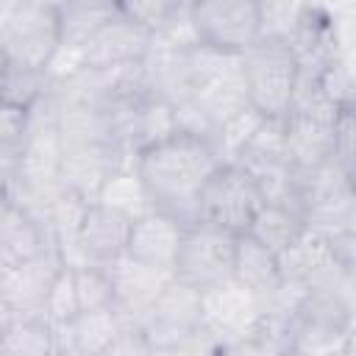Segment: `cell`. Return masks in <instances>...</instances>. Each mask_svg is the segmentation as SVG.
Listing matches in <instances>:
<instances>
[{
    "instance_id": "obj_1",
    "label": "cell",
    "mask_w": 356,
    "mask_h": 356,
    "mask_svg": "<svg viewBox=\"0 0 356 356\" xmlns=\"http://www.w3.org/2000/svg\"><path fill=\"white\" fill-rule=\"evenodd\" d=\"M220 164L225 161L206 136L175 131L139 150L134 170L150 209L172 217L178 225H189L200 220V192Z\"/></svg>"
},
{
    "instance_id": "obj_2",
    "label": "cell",
    "mask_w": 356,
    "mask_h": 356,
    "mask_svg": "<svg viewBox=\"0 0 356 356\" xmlns=\"http://www.w3.org/2000/svg\"><path fill=\"white\" fill-rule=\"evenodd\" d=\"M239 70L245 81L248 106L264 120H284L289 114L300 67L284 36L264 33L239 56Z\"/></svg>"
},
{
    "instance_id": "obj_3",
    "label": "cell",
    "mask_w": 356,
    "mask_h": 356,
    "mask_svg": "<svg viewBox=\"0 0 356 356\" xmlns=\"http://www.w3.org/2000/svg\"><path fill=\"white\" fill-rule=\"evenodd\" d=\"M61 50L58 11L50 3L28 0L0 19V58L33 70H47Z\"/></svg>"
},
{
    "instance_id": "obj_4",
    "label": "cell",
    "mask_w": 356,
    "mask_h": 356,
    "mask_svg": "<svg viewBox=\"0 0 356 356\" xmlns=\"http://www.w3.org/2000/svg\"><path fill=\"white\" fill-rule=\"evenodd\" d=\"M234 248H236V234L211 225L206 220L189 222L181 228V239L172 261V278L200 292L220 281H228L234 273Z\"/></svg>"
},
{
    "instance_id": "obj_5",
    "label": "cell",
    "mask_w": 356,
    "mask_h": 356,
    "mask_svg": "<svg viewBox=\"0 0 356 356\" xmlns=\"http://www.w3.org/2000/svg\"><path fill=\"white\" fill-rule=\"evenodd\" d=\"M186 11L197 42L220 53L242 56L264 36V11L259 0H197Z\"/></svg>"
},
{
    "instance_id": "obj_6",
    "label": "cell",
    "mask_w": 356,
    "mask_h": 356,
    "mask_svg": "<svg viewBox=\"0 0 356 356\" xmlns=\"http://www.w3.org/2000/svg\"><path fill=\"white\" fill-rule=\"evenodd\" d=\"M261 200L264 197L256 178L239 164L225 161L214 170L200 192V220L231 234H245Z\"/></svg>"
},
{
    "instance_id": "obj_7",
    "label": "cell",
    "mask_w": 356,
    "mask_h": 356,
    "mask_svg": "<svg viewBox=\"0 0 356 356\" xmlns=\"http://www.w3.org/2000/svg\"><path fill=\"white\" fill-rule=\"evenodd\" d=\"M261 314L259 295L228 278L200 292V325L217 339L220 350H236Z\"/></svg>"
},
{
    "instance_id": "obj_8",
    "label": "cell",
    "mask_w": 356,
    "mask_h": 356,
    "mask_svg": "<svg viewBox=\"0 0 356 356\" xmlns=\"http://www.w3.org/2000/svg\"><path fill=\"white\" fill-rule=\"evenodd\" d=\"M61 267L64 264L56 253V245L31 259L6 264L0 270V295L8 312H39L42 314L47 289Z\"/></svg>"
},
{
    "instance_id": "obj_9",
    "label": "cell",
    "mask_w": 356,
    "mask_h": 356,
    "mask_svg": "<svg viewBox=\"0 0 356 356\" xmlns=\"http://www.w3.org/2000/svg\"><path fill=\"white\" fill-rule=\"evenodd\" d=\"M153 44V33L142 25L131 22L128 17L117 14L111 22H106L81 50V67L92 70H114L125 64H136L147 56Z\"/></svg>"
},
{
    "instance_id": "obj_10",
    "label": "cell",
    "mask_w": 356,
    "mask_h": 356,
    "mask_svg": "<svg viewBox=\"0 0 356 356\" xmlns=\"http://www.w3.org/2000/svg\"><path fill=\"white\" fill-rule=\"evenodd\" d=\"M106 270L114 284V309L120 312L122 320H134V323H142V317L147 314V309L153 306L159 292L172 278L170 270L142 264V261L131 259L128 253L108 261Z\"/></svg>"
},
{
    "instance_id": "obj_11",
    "label": "cell",
    "mask_w": 356,
    "mask_h": 356,
    "mask_svg": "<svg viewBox=\"0 0 356 356\" xmlns=\"http://www.w3.org/2000/svg\"><path fill=\"white\" fill-rule=\"evenodd\" d=\"M122 325V317L114 306L78 312L67 323L53 325V342L56 353H78V356H97L106 353L114 342L117 331Z\"/></svg>"
},
{
    "instance_id": "obj_12",
    "label": "cell",
    "mask_w": 356,
    "mask_h": 356,
    "mask_svg": "<svg viewBox=\"0 0 356 356\" xmlns=\"http://www.w3.org/2000/svg\"><path fill=\"white\" fill-rule=\"evenodd\" d=\"M131 217L100 203L92 200L83 209L81 217V248L89 256L92 264H108L117 256L125 253L128 245V231H131Z\"/></svg>"
},
{
    "instance_id": "obj_13",
    "label": "cell",
    "mask_w": 356,
    "mask_h": 356,
    "mask_svg": "<svg viewBox=\"0 0 356 356\" xmlns=\"http://www.w3.org/2000/svg\"><path fill=\"white\" fill-rule=\"evenodd\" d=\"M181 228L184 225H178L172 217H167L161 211H147V214H142V217H136L131 222L125 253L131 259L142 261V264H150V267L172 273Z\"/></svg>"
},
{
    "instance_id": "obj_14",
    "label": "cell",
    "mask_w": 356,
    "mask_h": 356,
    "mask_svg": "<svg viewBox=\"0 0 356 356\" xmlns=\"http://www.w3.org/2000/svg\"><path fill=\"white\" fill-rule=\"evenodd\" d=\"M53 248V234L25 209L0 195V259L3 267L11 261L31 259L42 250Z\"/></svg>"
},
{
    "instance_id": "obj_15",
    "label": "cell",
    "mask_w": 356,
    "mask_h": 356,
    "mask_svg": "<svg viewBox=\"0 0 356 356\" xmlns=\"http://www.w3.org/2000/svg\"><path fill=\"white\" fill-rule=\"evenodd\" d=\"M58 28H61V47L81 50L106 22L120 14L117 0H64L56 6Z\"/></svg>"
},
{
    "instance_id": "obj_16",
    "label": "cell",
    "mask_w": 356,
    "mask_h": 356,
    "mask_svg": "<svg viewBox=\"0 0 356 356\" xmlns=\"http://www.w3.org/2000/svg\"><path fill=\"white\" fill-rule=\"evenodd\" d=\"M234 281H239L242 286H248L250 292H256L259 298L267 295L273 286H278L281 281V270H278V253L270 250L267 245H261L256 236L250 234H236V248H234Z\"/></svg>"
},
{
    "instance_id": "obj_17",
    "label": "cell",
    "mask_w": 356,
    "mask_h": 356,
    "mask_svg": "<svg viewBox=\"0 0 356 356\" xmlns=\"http://www.w3.org/2000/svg\"><path fill=\"white\" fill-rule=\"evenodd\" d=\"M0 353H56L53 323L39 312H11L0 331Z\"/></svg>"
},
{
    "instance_id": "obj_18",
    "label": "cell",
    "mask_w": 356,
    "mask_h": 356,
    "mask_svg": "<svg viewBox=\"0 0 356 356\" xmlns=\"http://www.w3.org/2000/svg\"><path fill=\"white\" fill-rule=\"evenodd\" d=\"M306 231L303 217L298 209L286 206V203H273V200H261L259 211L253 214L250 225L245 234L256 236L261 245H267L270 250L281 253L286 250L300 234Z\"/></svg>"
},
{
    "instance_id": "obj_19",
    "label": "cell",
    "mask_w": 356,
    "mask_h": 356,
    "mask_svg": "<svg viewBox=\"0 0 356 356\" xmlns=\"http://www.w3.org/2000/svg\"><path fill=\"white\" fill-rule=\"evenodd\" d=\"M53 89L47 70H33L22 64H11L0 58V103L31 108Z\"/></svg>"
},
{
    "instance_id": "obj_20",
    "label": "cell",
    "mask_w": 356,
    "mask_h": 356,
    "mask_svg": "<svg viewBox=\"0 0 356 356\" xmlns=\"http://www.w3.org/2000/svg\"><path fill=\"white\" fill-rule=\"evenodd\" d=\"M97 200L111 206V209H117V211H122V214H128L131 220L153 211L150 200H147V192H145V186H142V181H139L134 167H117L106 178Z\"/></svg>"
},
{
    "instance_id": "obj_21",
    "label": "cell",
    "mask_w": 356,
    "mask_h": 356,
    "mask_svg": "<svg viewBox=\"0 0 356 356\" xmlns=\"http://www.w3.org/2000/svg\"><path fill=\"white\" fill-rule=\"evenodd\" d=\"M72 284H75V298L81 312L92 309H106L114 306V284L106 270V264H83L72 270Z\"/></svg>"
},
{
    "instance_id": "obj_22",
    "label": "cell",
    "mask_w": 356,
    "mask_h": 356,
    "mask_svg": "<svg viewBox=\"0 0 356 356\" xmlns=\"http://www.w3.org/2000/svg\"><path fill=\"white\" fill-rule=\"evenodd\" d=\"M117 6L122 17H128L131 22L142 25L150 33H159L181 11L175 0H117Z\"/></svg>"
},
{
    "instance_id": "obj_23",
    "label": "cell",
    "mask_w": 356,
    "mask_h": 356,
    "mask_svg": "<svg viewBox=\"0 0 356 356\" xmlns=\"http://www.w3.org/2000/svg\"><path fill=\"white\" fill-rule=\"evenodd\" d=\"M81 309H78V298H75V284H72V270L70 267H61L58 275L53 278L50 289H47V298H44V306H42V314L58 325V323H67L70 317H75Z\"/></svg>"
},
{
    "instance_id": "obj_24",
    "label": "cell",
    "mask_w": 356,
    "mask_h": 356,
    "mask_svg": "<svg viewBox=\"0 0 356 356\" xmlns=\"http://www.w3.org/2000/svg\"><path fill=\"white\" fill-rule=\"evenodd\" d=\"M28 134V108L0 103V145L19 150Z\"/></svg>"
},
{
    "instance_id": "obj_25",
    "label": "cell",
    "mask_w": 356,
    "mask_h": 356,
    "mask_svg": "<svg viewBox=\"0 0 356 356\" xmlns=\"http://www.w3.org/2000/svg\"><path fill=\"white\" fill-rule=\"evenodd\" d=\"M22 3H28V0H0V19H3L6 14H11L14 8H19Z\"/></svg>"
},
{
    "instance_id": "obj_26",
    "label": "cell",
    "mask_w": 356,
    "mask_h": 356,
    "mask_svg": "<svg viewBox=\"0 0 356 356\" xmlns=\"http://www.w3.org/2000/svg\"><path fill=\"white\" fill-rule=\"evenodd\" d=\"M6 184H8V175L0 172V195H6Z\"/></svg>"
},
{
    "instance_id": "obj_27",
    "label": "cell",
    "mask_w": 356,
    "mask_h": 356,
    "mask_svg": "<svg viewBox=\"0 0 356 356\" xmlns=\"http://www.w3.org/2000/svg\"><path fill=\"white\" fill-rule=\"evenodd\" d=\"M175 3H178L181 8H189V6H192V3H197V0H175Z\"/></svg>"
}]
</instances>
